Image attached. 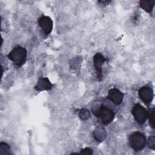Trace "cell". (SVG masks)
Masks as SVG:
<instances>
[{"label":"cell","instance_id":"obj_14","mask_svg":"<svg viewBox=\"0 0 155 155\" xmlns=\"http://www.w3.org/2000/svg\"><path fill=\"white\" fill-rule=\"evenodd\" d=\"M81 154H93V150L90 148H85L84 149H82L81 152L79 153Z\"/></svg>","mask_w":155,"mask_h":155},{"label":"cell","instance_id":"obj_13","mask_svg":"<svg viewBox=\"0 0 155 155\" xmlns=\"http://www.w3.org/2000/svg\"><path fill=\"white\" fill-rule=\"evenodd\" d=\"M154 137L151 136L149 137L148 139V145L149 147L153 150H154V147H155V140H154Z\"/></svg>","mask_w":155,"mask_h":155},{"label":"cell","instance_id":"obj_9","mask_svg":"<svg viewBox=\"0 0 155 155\" xmlns=\"http://www.w3.org/2000/svg\"><path fill=\"white\" fill-rule=\"evenodd\" d=\"M35 89L40 91L43 90H50L51 88V84L47 78H40L38 80V84L35 86Z\"/></svg>","mask_w":155,"mask_h":155},{"label":"cell","instance_id":"obj_3","mask_svg":"<svg viewBox=\"0 0 155 155\" xmlns=\"http://www.w3.org/2000/svg\"><path fill=\"white\" fill-rule=\"evenodd\" d=\"M94 114L104 125H107L111 123L114 118V113L113 110L103 105H101L97 110L94 112Z\"/></svg>","mask_w":155,"mask_h":155},{"label":"cell","instance_id":"obj_2","mask_svg":"<svg viewBox=\"0 0 155 155\" xmlns=\"http://www.w3.org/2000/svg\"><path fill=\"white\" fill-rule=\"evenodd\" d=\"M129 142L130 147L136 152H137L144 148L146 143V137L140 131H134L130 134Z\"/></svg>","mask_w":155,"mask_h":155},{"label":"cell","instance_id":"obj_7","mask_svg":"<svg viewBox=\"0 0 155 155\" xmlns=\"http://www.w3.org/2000/svg\"><path fill=\"white\" fill-rule=\"evenodd\" d=\"M53 21L50 17L43 15L38 19V24L45 35L51 33L53 29Z\"/></svg>","mask_w":155,"mask_h":155},{"label":"cell","instance_id":"obj_11","mask_svg":"<svg viewBox=\"0 0 155 155\" xmlns=\"http://www.w3.org/2000/svg\"><path fill=\"white\" fill-rule=\"evenodd\" d=\"M154 114H155V108L154 107H152L148 111V118L149 120V124L150 127L154 129L155 128L154 125Z\"/></svg>","mask_w":155,"mask_h":155},{"label":"cell","instance_id":"obj_8","mask_svg":"<svg viewBox=\"0 0 155 155\" xmlns=\"http://www.w3.org/2000/svg\"><path fill=\"white\" fill-rule=\"evenodd\" d=\"M108 98L114 104L119 105L122 103L124 94L117 88H111L108 92Z\"/></svg>","mask_w":155,"mask_h":155},{"label":"cell","instance_id":"obj_5","mask_svg":"<svg viewBox=\"0 0 155 155\" xmlns=\"http://www.w3.org/2000/svg\"><path fill=\"white\" fill-rule=\"evenodd\" d=\"M138 95L145 104L148 105L152 102L154 97L153 90L148 85H144L138 90Z\"/></svg>","mask_w":155,"mask_h":155},{"label":"cell","instance_id":"obj_6","mask_svg":"<svg viewBox=\"0 0 155 155\" xmlns=\"http://www.w3.org/2000/svg\"><path fill=\"white\" fill-rule=\"evenodd\" d=\"M106 61V58L101 53H96L93 57L94 65L96 72V78L99 81H101L103 78L102 65Z\"/></svg>","mask_w":155,"mask_h":155},{"label":"cell","instance_id":"obj_12","mask_svg":"<svg viewBox=\"0 0 155 155\" xmlns=\"http://www.w3.org/2000/svg\"><path fill=\"white\" fill-rule=\"evenodd\" d=\"M79 117H80L82 120H85V119H87L88 117L90 116V113H89L88 110L82 109V110H81V111L79 113Z\"/></svg>","mask_w":155,"mask_h":155},{"label":"cell","instance_id":"obj_10","mask_svg":"<svg viewBox=\"0 0 155 155\" xmlns=\"http://www.w3.org/2000/svg\"><path fill=\"white\" fill-rule=\"evenodd\" d=\"M140 7L143 8L144 10L147 12L148 13H151L153 9L154 5V0H142L139 1Z\"/></svg>","mask_w":155,"mask_h":155},{"label":"cell","instance_id":"obj_1","mask_svg":"<svg viewBox=\"0 0 155 155\" xmlns=\"http://www.w3.org/2000/svg\"><path fill=\"white\" fill-rule=\"evenodd\" d=\"M27 53V52L25 48L18 45L13 48L7 56L16 65L20 67L25 63Z\"/></svg>","mask_w":155,"mask_h":155},{"label":"cell","instance_id":"obj_4","mask_svg":"<svg viewBox=\"0 0 155 155\" xmlns=\"http://www.w3.org/2000/svg\"><path fill=\"white\" fill-rule=\"evenodd\" d=\"M131 113L135 120L139 124H143L148 118V110L140 104H136L133 106Z\"/></svg>","mask_w":155,"mask_h":155}]
</instances>
